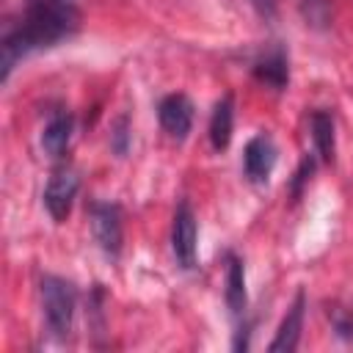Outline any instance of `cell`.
I'll return each mask as SVG.
<instances>
[{"mask_svg":"<svg viewBox=\"0 0 353 353\" xmlns=\"http://www.w3.org/2000/svg\"><path fill=\"white\" fill-rule=\"evenodd\" d=\"M77 8L69 0H30L22 19L3 39V77L33 50L58 44L77 30Z\"/></svg>","mask_w":353,"mask_h":353,"instance_id":"obj_1","label":"cell"},{"mask_svg":"<svg viewBox=\"0 0 353 353\" xmlns=\"http://www.w3.org/2000/svg\"><path fill=\"white\" fill-rule=\"evenodd\" d=\"M41 303H44V317H47L50 331L55 336H66L72 331V317H74V287L66 279L44 276Z\"/></svg>","mask_w":353,"mask_h":353,"instance_id":"obj_2","label":"cell"},{"mask_svg":"<svg viewBox=\"0 0 353 353\" xmlns=\"http://www.w3.org/2000/svg\"><path fill=\"white\" fill-rule=\"evenodd\" d=\"M196 240H199V229H196L193 207L188 201H179L174 212V226H171V248L182 268L196 265Z\"/></svg>","mask_w":353,"mask_h":353,"instance_id":"obj_3","label":"cell"},{"mask_svg":"<svg viewBox=\"0 0 353 353\" xmlns=\"http://www.w3.org/2000/svg\"><path fill=\"white\" fill-rule=\"evenodd\" d=\"M77 188H80V179L72 168H58L50 176V182L44 188V207L52 215V221H66L69 218Z\"/></svg>","mask_w":353,"mask_h":353,"instance_id":"obj_4","label":"cell"},{"mask_svg":"<svg viewBox=\"0 0 353 353\" xmlns=\"http://www.w3.org/2000/svg\"><path fill=\"white\" fill-rule=\"evenodd\" d=\"M91 229H94V237H97L99 248L110 259H116L119 251H121V215H119V207L108 204V201H97L91 207Z\"/></svg>","mask_w":353,"mask_h":353,"instance_id":"obj_5","label":"cell"},{"mask_svg":"<svg viewBox=\"0 0 353 353\" xmlns=\"http://www.w3.org/2000/svg\"><path fill=\"white\" fill-rule=\"evenodd\" d=\"M157 116H160L163 130H165L171 138L182 141V138L190 132V127H193V102H190L185 94H168V97L160 102Z\"/></svg>","mask_w":353,"mask_h":353,"instance_id":"obj_6","label":"cell"},{"mask_svg":"<svg viewBox=\"0 0 353 353\" xmlns=\"http://www.w3.org/2000/svg\"><path fill=\"white\" fill-rule=\"evenodd\" d=\"M243 165H245V176L251 182H265L276 165V143L268 135H254L245 143Z\"/></svg>","mask_w":353,"mask_h":353,"instance_id":"obj_7","label":"cell"},{"mask_svg":"<svg viewBox=\"0 0 353 353\" xmlns=\"http://www.w3.org/2000/svg\"><path fill=\"white\" fill-rule=\"evenodd\" d=\"M303 309H306V295L303 290L295 295L292 306L287 309L279 331H276V339L270 342V350L273 353H290L298 347V339H301V331H303Z\"/></svg>","mask_w":353,"mask_h":353,"instance_id":"obj_8","label":"cell"},{"mask_svg":"<svg viewBox=\"0 0 353 353\" xmlns=\"http://www.w3.org/2000/svg\"><path fill=\"white\" fill-rule=\"evenodd\" d=\"M232 127H234V99H232V94H226L215 102V110H212V119H210V143H212V149L221 152V149L229 146Z\"/></svg>","mask_w":353,"mask_h":353,"instance_id":"obj_9","label":"cell"},{"mask_svg":"<svg viewBox=\"0 0 353 353\" xmlns=\"http://www.w3.org/2000/svg\"><path fill=\"white\" fill-rule=\"evenodd\" d=\"M254 74H256V80L259 83H265V85H270V88H276V91H281L284 85H287V80H290V69H287V55H284V50H270V52H265L256 63H254Z\"/></svg>","mask_w":353,"mask_h":353,"instance_id":"obj_10","label":"cell"},{"mask_svg":"<svg viewBox=\"0 0 353 353\" xmlns=\"http://www.w3.org/2000/svg\"><path fill=\"white\" fill-rule=\"evenodd\" d=\"M72 138V116L69 113H58L47 121L44 132H41V146L50 157H63L66 146Z\"/></svg>","mask_w":353,"mask_h":353,"instance_id":"obj_11","label":"cell"},{"mask_svg":"<svg viewBox=\"0 0 353 353\" xmlns=\"http://www.w3.org/2000/svg\"><path fill=\"white\" fill-rule=\"evenodd\" d=\"M312 141H314L320 160L331 163L334 160V119H331V113H325V110L312 113Z\"/></svg>","mask_w":353,"mask_h":353,"instance_id":"obj_12","label":"cell"},{"mask_svg":"<svg viewBox=\"0 0 353 353\" xmlns=\"http://www.w3.org/2000/svg\"><path fill=\"white\" fill-rule=\"evenodd\" d=\"M226 303L232 314H240L245 309V273H243V262L234 254H229V268H226Z\"/></svg>","mask_w":353,"mask_h":353,"instance_id":"obj_13","label":"cell"},{"mask_svg":"<svg viewBox=\"0 0 353 353\" xmlns=\"http://www.w3.org/2000/svg\"><path fill=\"white\" fill-rule=\"evenodd\" d=\"M301 14L306 19V25L312 28H325L331 19V3L328 0H298Z\"/></svg>","mask_w":353,"mask_h":353,"instance_id":"obj_14","label":"cell"},{"mask_svg":"<svg viewBox=\"0 0 353 353\" xmlns=\"http://www.w3.org/2000/svg\"><path fill=\"white\" fill-rule=\"evenodd\" d=\"M312 157H303V163H301V168H298V174H295V182H292V193L298 196L301 193V185L309 179V174H312Z\"/></svg>","mask_w":353,"mask_h":353,"instance_id":"obj_15","label":"cell"},{"mask_svg":"<svg viewBox=\"0 0 353 353\" xmlns=\"http://www.w3.org/2000/svg\"><path fill=\"white\" fill-rule=\"evenodd\" d=\"M254 6H256L262 14H268V17H270V14H273V8H276V0H254Z\"/></svg>","mask_w":353,"mask_h":353,"instance_id":"obj_16","label":"cell"}]
</instances>
